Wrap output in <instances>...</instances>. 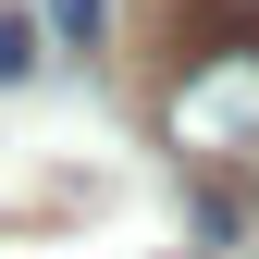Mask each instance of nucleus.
<instances>
[{
  "mask_svg": "<svg viewBox=\"0 0 259 259\" xmlns=\"http://www.w3.org/2000/svg\"><path fill=\"white\" fill-rule=\"evenodd\" d=\"M173 148H259V50H198L185 62Z\"/></svg>",
  "mask_w": 259,
  "mask_h": 259,
  "instance_id": "nucleus-1",
  "label": "nucleus"
},
{
  "mask_svg": "<svg viewBox=\"0 0 259 259\" xmlns=\"http://www.w3.org/2000/svg\"><path fill=\"white\" fill-rule=\"evenodd\" d=\"M99 25H111V0H50V37H74V50H99Z\"/></svg>",
  "mask_w": 259,
  "mask_h": 259,
  "instance_id": "nucleus-2",
  "label": "nucleus"
},
{
  "mask_svg": "<svg viewBox=\"0 0 259 259\" xmlns=\"http://www.w3.org/2000/svg\"><path fill=\"white\" fill-rule=\"evenodd\" d=\"M13 74H37V25H13V13H0V87H13Z\"/></svg>",
  "mask_w": 259,
  "mask_h": 259,
  "instance_id": "nucleus-3",
  "label": "nucleus"
},
{
  "mask_svg": "<svg viewBox=\"0 0 259 259\" xmlns=\"http://www.w3.org/2000/svg\"><path fill=\"white\" fill-rule=\"evenodd\" d=\"M198 259H210V247H198Z\"/></svg>",
  "mask_w": 259,
  "mask_h": 259,
  "instance_id": "nucleus-4",
  "label": "nucleus"
}]
</instances>
